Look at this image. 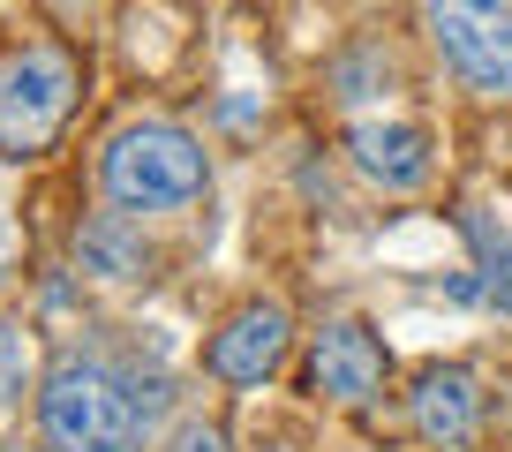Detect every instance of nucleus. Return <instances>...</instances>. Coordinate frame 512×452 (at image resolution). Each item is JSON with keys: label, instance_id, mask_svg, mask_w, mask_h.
I'll return each instance as SVG.
<instances>
[{"label": "nucleus", "instance_id": "1", "mask_svg": "<svg viewBox=\"0 0 512 452\" xmlns=\"http://www.w3.org/2000/svg\"><path fill=\"white\" fill-rule=\"evenodd\" d=\"M38 430L53 452H136L151 430L144 377H121L98 355H61L38 385Z\"/></svg>", "mask_w": 512, "mask_h": 452}, {"label": "nucleus", "instance_id": "2", "mask_svg": "<svg viewBox=\"0 0 512 452\" xmlns=\"http://www.w3.org/2000/svg\"><path fill=\"white\" fill-rule=\"evenodd\" d=\"M98 181H106L113 211H189L211 189V159L174 121H136L106 144Z\"/></svg>", "mask_w": 512, "mask_h": 452}, {"label": "nucleus", "instance_id": "3", "mask_svg": "<svg viewBox=\"0 0 512 452\" xmlns=\"http://www.w3.org/2000/svg\"><path fill=\"white\" fill-rule=\"evenodd\" d=\"M68 106H76V61L53 46H23L0 61V151L31 159L61 136Z\"/></svg>", "mask_w": 512, "mask_h": 452}, {"label": "nucleus", "instance_id": "4", "mask_svg": "<svg viewBox=\"0 0 512 452\" xmlns=\"http://www.w3.org/2000/svg\"><path fill=\"white\" fill-rule=\"evenodd\" d=\"M445 68L475 91H512V0H422Z\"/></svg>", "mask_w": 512, "mask_h": 452}, {"label": "nucleus", "instance_id": "5", "mask_svg": "<svg viewBox=\"0 0 512 452\" xmlns=\"http://www.w3.org/2000/svg\"><path fill=\"white\" fill-rule=\"evenodd\" d=\"M384 370H392V355H384V339L369 332V324H354V317H339V324H324L317 339H309V392H324V400H339V407H362V400H377L384 392Z\"/></svg>", "mask_w": 512, "mask_h": 452}, {"label": "nucleus", "instance_id": "6", "mask_svg": "<svg viewBox=\"0 0 512 452\" xmlns=\"http://www.w3.org/2000/svg\"><path fill=\"white\" fill-rule=\"evenodd\" d=\"M287 347H294V317L279 302H249L211 332L204 362H211V377H226V385H264V377H279Z\"/></svg>", "mask_w": 512, "mask_h": 452}, {"label": "nucleus", "instance_id": "7", "mask_svg": "<svg viewBox=\"0 0 512 452\" xmlns=\"http://www.w3.org/2000/svg\"><path fill=\"white\" fill-rule=\"evenodd\" d=\"M347 159L362 181H377V189H422L430 181V136L407 129V121H362V129L347 136Z\"/></svg>", "mask_w": 512, "mask_h": 452}, {"label": "nucleus", "instance_id": "8", "mask_svg": "<svg viewBox=\"0 0 512 452\" xmlns=\"http://www.w3.org/2000/svg\"><path fill=\"white\" fill-rule=\"evenodd\" d=\"M407 400H415V430L430 437L437 452L475 445V430H482V392H475V377H467V370H422Z\"/></svg>", "mask_w": 512, "mask_h": 452}, {"label": "nucleus", "instance_id": "9", "mask_svg": "<svg viewBox=\"0 0 512 452\" xmlns=\"http://www.w3.org/2000/svg\"><path fill=\"white\" fill-rule=\"evenodd\" d=\"M460 234H467V249H475V272L452 279V302H482V309H497V317H512V242H505V226L482 204H460Z\"/></svg>", "mask_w": 512, "mask_h": 452}, {"label": "nucleus", "instance_id": "10", "mask_svg": "<svg viewBox=\"0 0 512 452\" xmlns=\"http://www.w3.org/2000/svg\"><path fill=\"white\" fill-rule=\"evenodd\" d=\"M76 264H83V279H113V287L151 279V249H144V234L128 226V211H106V219L83 226L76 234Z\"/></svg>", "mask_w": 512, "mask_h": 452}, {"label": "nucleus", "instance_id": "11", "mask_svg": "<svg viewBox=\"0 0 512 452\" xmlns=\"http://www.w3.org/2000/svg\"><path fill=\"white\" fill-rule=\"evenodd\" d=\"M16 392H23V332L0 317V407H16Z\"/></svg>", "mask_w": 512, "mask_h": 452}, {"label": "nucleus", "instance_id": "12", "mask_svg": "<svg viewBox=\"0 0 512 452\" xmlns=\"http://www.w3.org/2000/svg\"><path fill=\"white\" fill-rule=\"evenodd\" d=\"M166 452H226V437L211 430V422H181V430H174V445H166Z\"/></svg>", "mask_w": 512, "mask_h": 452}]
</instances>
